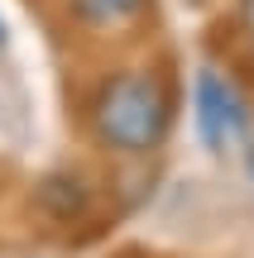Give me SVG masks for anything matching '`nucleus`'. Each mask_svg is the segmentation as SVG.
<instances>
[{
	"label": "nucleus",
	"mask_w": 254,
	"mask_h": 258,
	"mask_svg": "<svg viewBox=\"0 0 254 258\" xmlns=\"http://www.w3.org/2000/svg\"><path fill=\"white\" fill-rule=\"evenodd\" d=\"M192 124L207 153H226L230 144L249 139V101L240 82L216 62H201L192 77Z\"/></svg>",
	"instance_id": "2"
},
{
	"label": "nucleus",
	"mask_w": 254,
	"mask_h": 258,
	"mask_svg": "<svg viewBox=\"0 0 254 258\" xmlns=\"http://www.w3.org/2000/svg\"><path fill=\"white\" fill-rule=\"evenodd\" d=\"M245 172H249V182H254V134L245 139Z\"/></svg>",
	"instance_id": "6"
},
{
	"label": "nucleus",
	"mask_w": 254,
	"mask_h": 258,
	"mask_svg": "<svg viewBox=\"0 0 254 258\" xmlns=\"http://www.w3.org/2000/svg\"><path fill=\"white\" fill-rule=\"evenodd\" d=\"M0 48H5V19H0Z\"/></svg>",
	"instance_id": "8"
},
{
	"label": "nucleus",
	"mask_w": 254,
	"mask_h": 258,
	"mask_svg": "<svg viewBox=\"0 0 254 258\" xmlns=\"http://www.w3.org/2000/svg\"><path fill=\"white\" fill-rule=\"evenodd\" d=\"M86 134L115 158H149L178 120V86L163 62H115L86 91Z\"/></svg>",
	"instance_id": "1"
},
{
	"label": "nucleus",
	"mask_w": 254,
	"mask_h": 258,
	"mask_svg": "<svg viewBox=\"0 0 254 258\" xmlns=\"http://www.w3.org/2000/svg\"><path fill=\"white\" fill-rule=\"evenodd\" d=\"M154 15V0H63V19L86 38L134 34Z\"/></svg>",
	"instance_id": "3"
},
{
	"label": "nucleus",
	"mask_w": 254,
	"mask_h": 258,
	"mask_svg": "<svg viewBox=\"0 0 254 258\" xmlns=\"http://www.w3.org/2000/svg\"><path fill=\"white\" fill-rule=\"evenodd\" d=\"M235 19L245 34H254V0H235Z\"/></svg>",
	"instance_id": "5"
},
{
	"label": "nucleus",
	"mask_w": 254,
	"mask_h": 258,
	"mask_svg": "<svg viewBox=\"0 0 254 258\" xmlns=\"http://www.w3.org/2000/svg\"><path fill=\"white\" fill-rule=\"evenodd\" d=\"M245 62H249V72H254V34H249V53H245Z\"/></svg>",
	"instance_id": "7"
},
{
	"label": "nucleus",
	"mask_w": 254,
	"mask_h": 258,
	"mask_svg": "<svg viewBox=\"0 0 254 258\" xmlns=\"http://www.w3.org/2000/svg\"><path fill=\"white\" fill-rule=\"evenodd\" d=\"M38 201L58 215V220H72V215L86 211V182L77 172H53L38 182Z\"/></svg>",
	"instance_id": "4"
}]
</instances>
